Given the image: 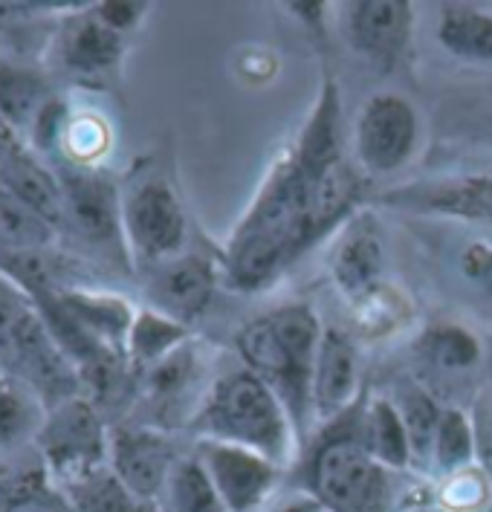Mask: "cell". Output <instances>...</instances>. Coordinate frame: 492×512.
<instances>
[{
  "label": "cell",
  "instance_id": "484cf974",
  "mask_svg": "<svg viewBox=\"0 0 492 512\" xmlns=\"http://www.w3.org/2000/svg\"><path fill=\"white\" fill-rule=\"evenodd\" d=\"M53 223L41 217L15 191L0 186V252L50 249L55 241Z\"/></svg>",
  "mask_w": 492,
  "mask_h": 512
},
{
  "label": "cell",
  "instance_id": "f35d334b",
  "mask_svg": "<svg viewBox=\"0 0 492 512\" xmlns=\"http://www.w3.org/2000/svg\"><path fill=\"white\" fill-rule=\"evenodd\" d=\"M278 512H322V504L316 498H299V501L284 504Z\"/></svg>",
  "mask_w": 492,
  "mask_h": 512
},
{
  "label": "cell",
  "instance_id": "4dcf8cb0",
  "mask_svg": "<svg viewBox=\"0 0 492 512\" xmlns=\"http://www.w3.org/2000/svg\"><path fill=\"white\" fill-rule=\"evenodd\" d=\"M0 272L15 281L29 298L50 296L64 290L58 284V270H55L50 249H27V252H0Z\"/></svg>",
  "mask_w": 492,
  "mask_h": 512
},
{
  "label": "cell",
  "instance_id": "b9f144b4",
  "mask_svg": "<svg viewBox=\"0 0 492 512\" xmlns=\"http://www.w3.org/2000/svg\"><path fill=\"white\" fill-rule=\"evenodd\" d=\"M0 368H3V365H0Z\"/></svg>",
  "mask_w": 492,
  "mask_h": 512
},
{
  "label": "cell",
  "instance_id": "5bb4252c",
  "mask_svg": "<svg viewBox=\"0 0 492 512\" xmlns=\"http://www.w3.org/2000/svg\"><path fill=\"white\" fill-rule=\"evenodd\" d=\"M385 200L411 212L492 223V168L403 186Z\"/></svg>",
  "mask_w": 492,
  "mask_h": 512
},
{
  "label": "cell",
  "instance_id": "7402d4cb",
  "mask_svg": "<svg viewBox=\"0 0 492 512\" xmlns=\"http://www.w3.org/2000/svg\"><path fill=\"white\" fill-rule=\"evenodd\" d=\"M356 440L383 463L385 469H406L411 463V446L403 417L397 411V403L391 400H374L368 411L362 414V426Z\"/></svg>",
  "mask_w": 492,
  "mask_h": 512
},
{
  "label": "cell",
  "instance_id": "60d3db41",
  "mask_svg": "<svg viewBox=\"0 0 492 512\" xmlns=\"http://www.w3.org/2000/svg\"><path fill=\"white\" fill-rule=\"evenodd\" d=\"M423 512H429V510H423Z\"/></svg>",
  "mask_w": 492,
  "mask_h": 512
},
{
  "label": "cell",
  "instance_id": "6da1fadb",
  "mask_svg": "<svg viewBox=\"0 0 492 512\" xmlns=\"http://www.w3.org/2000/svg\"><path fill=\"white\" fill-rule=\"evenodd\" d=\"M342 113L333 81L322 84L319 102L304 122L299 142L275 162L255 194L249 212L226 246V272L232 287L261 290L316 243L310 203L319 174L342 160Z\"/></svg>",
  "mask_w": 492,
  "mask_h": 512
},
{
  "label": "cell",
  "instance_id": "3957f363",
  "mask_svg": "<svg viewBox=\"0 0 492 512\" xmlns=\"http://www.w3.org/2000/svg\"><path fill=\"white\" fill-rule=\"evenodd\" d=\"M203 440L249 449L261 458L284 463L290 455L293 420L287 408L252 371H229L209 388L192 417Z\"/></svg>",
  "mask_w": 492,
  "mask_h": 512
},
{
  "label": "cell",
  "instance_id": "5b68a950",
  "mask_svg": "<svg viewBox=\"0 0 492 512\" xmlns=\"http://www.w3.org/2000/svg\"><path fill=\"white\" fill-rule=\"evenodd\" d=\"M122 226L128 255L148 270L177 258L189 223L174 189L160 177H139L122 194Z\"/></svg>",
  "mask_w": 492,
  "mask_h": 512
},
{
  "label": "cell",
  "instance_id": "ba28073f",
  "mask_svg": "<svg viewBox=\"0 0 492 512\" xmlns=\"http://www.w3.org/2000/svg\"><path fill=\"white\" fill-rule=\"evenodd\" d=\"M58 180L64 194V223L90 246L119 255L122 264L131 261L122 226V194L113 180L84 165L61 168Z\"/></svg>",
  "mask_w": 492,
  "mask_h": 512
},
{
  "label": "cell",
  "instance_id": "f1b7e54d",
  "mask_svg": "<svg viewBox=\"0 0 492 512\" xmlns=\"http://www.w3.org/2000/svg\"><path fill=\"white\" fill-rule=\"evenodd\" d=\"M165 495L171 512H229L197 458L177 460Z\"/></svg>",
  "mask_w": 492,
  "mask_h": 512
},
{
  "label": "cell",
  "instance_id": "8992f818",
  "mask_svg": "<svg viewBox=\"0 0 492 512\" xmlns=\"http://www.w3.org/2000/svg\"><path fill=\"white\" fill-rule=\"evenodd\" d=\"M38 446L58 484L67 486L108 466L110 432L99 408L87 397H76L47 411Z\"/></svg>",
  "mask_w": 492,
  "mask_h": 512
},
{
  "label": "cell",
  "instance_id": "d590c367",
  "mask_svg": "<svg viewBox=\"0 0 492 512\" xmlns=\"http://www.w3.org/2000/svg\"><path fill=\"white\" fill-rule=\"evenodd\" d=\"M461 272L472 290L492 304V243H469L461 255Z\"/></svg>",
  "mask_w": 492,
  "mask_h": 512
},
{
  "label": "cell",
  "instance_id": "d6a6232c",
  "mask_svg": "<svg viewBox=\"0 0 492 512\" xmlns=\"http://www.w3.org/2000/svg\"><path fill=\"white\" fill-rule=\"evenodd\" d=\"M110 134L105 128V122L99 116H70L61 134V145L70 165H84L90 168L93 162L99 160L108 151Z\"/></svg>",
  "mask_w": 492,
  "mask_h": 512
},
{
  "label": "cell",
  "instance_id": "ac0fdd59",
  "mask_svg": "<svg viewBox=\"0 0 492 512\" xmlns=\"http://www.w3.org/2000/svg\"><path fill=\"white\" fill-rule=\"evenodd\" d=\"M55 298L96 342H102L110 351L125 353L131 327H134V319H137L134 307L125 298L110 296V293L76 290V287L58 290Z\"/></svg>",
  "mask_w": 492,
  "mask_h": 512
},
{
  "label": "cell",
  "instance_id": "d4e9b609",
  "mask_svg": "<svg viewBox=\"0 0 492 512\" xmlns=\"http://www.w3.org/2000/svg\"><path fill=\"white\" fill-rule=\"evenodd\" d=\"M47 408L35 391L12 374H0V449H12L27 437H38Z\"/></svg>",
  "mask_w": 492,
  "mask_h": 512
},
{
  "label": "cell",
  "instance_id": "836d02e7",
  "mask_svg": "<svg viewBox=\"0 0 492 512\" xmlns=\"http://www.w3.org/2000/svg\"><path fill=\"white\" fill-rule=\"evenodd\" d=\"M406 313H409V307L400 298V290H391L388 284H385L380 293H374V296L365 298L362 304L354 307L356 324L365 333H388V330H394V327L403 324Z\"/></svg>",
  "mask_w": 492,
  "mask_h": 512
},
{
  "label": "cell",
  "instance_id": "ffe728a7",
  "mask_svg": "<svg viewBox=\"0 0 492 512\" xmlns=\"http://www.w3.org/2000/svg\"><path fill=\"white\" fill-rule=\"evenodd\" d=\"M197 374H200V365H197V351L192 342L180 345L177 351L168 353L163 362H157L154 368L142 374V394H145V403L154 408L157 420L174 417V411L186 405V394L192 391Z\"/></svg>",
  "mask_w": 492,
  "mask_h": 512
},
{
  "label": "cell",
  "instance_id": "cb8c5ba5",
  "mask_svg": "<svg viewBox=\"0 0 492 512\" xmlns=\"http://www.w3.org/2000/svg\"><path fill=\"white\" fill-rule=\"evenodd\" d=\"M189 342V327L174 319H168L163 313H157L154 307L139 310L131 336H128V348L125 356L131 362L134 371H148L157 362H163L168 353H174L180 345Z\"/></svg>",
  "mask_w": 492,
  "mask_h": 512
},
{
  "label": "cell",
  "instance_id": "44dd1931",
  "mask_svg": "<svg viewBox=\"0 0 492 512\" xmlns=\"http://www.w3.org/2000/svg\"><path fill=\"white\" fill-rule=\"evenodd\" d=\"M50 99V84L41 73L0 58V119L9 128H32Z\"/></svg>",
  "mask_w": 492,
  "mask_h": 512
},
{
  "label": "cell",
  "instance_id": "8fae6325",
  "mask_svg": "<svg viewBox=\"0 0 492 512\" xmlns=\"http://www.w3.org/2000/svg\"><path fill=\"white\" fill-rule=\"evenodd\" d=\"M330 278L348 304H362L365 298L385 287V246L377 217L356 212L342 223V232L330 249Z\"/></svg>",
  "mask_w": 492,
  "mask_h": 512
},
{
  "label": "cell",
  "instance_id": "2e32d148",
  "mask_svg": "<svg viewBox=\"0 0 492 512\" xmlns=\"http://www.w3.org/2000/svg\"><path fill=\"white\" fill-rule=\"evenodd\" d=\"M356 382H359V353L354 339L339 327H328L322 333L316 368H313V388H310L313 420L330 423L339 414H345L354 403Z\"/></svg>",
  "mask_w": 492,
  "mask_h": 512
},
{
  "label": "cell",
  "instance_id": "1f68e13d",
  "mask_svg": "<svg viewBox=\"0 0 492 512\" xmlns=\"http://www.w3.org/2000/svg\"><path fill=\"white\" fill-rule=\"evenodd\" d=\"M472 460V429L464 411L446 408L440 414L438 440H435V463L446 475H455Z\"/></svg>",
  "mask_w": 492,
  "mask_h": 512
},
{
  "label": "cell",
  "instance_id": "83f0119b",
  "mask_svg": "<svg viewBox=\"0 0 492 512\" xmlns=\"http://www.w3.org/2000/svg\"><path fill=\"white\" fill-rule=\"evenodd\" d=\"M417 351L440 371H469L481 359L478 339L461 324H432L417 342Z\"/></svg>",
  "mask_w": 492,
  "mask_h": 512
},
{
  "label": "cell",
  "instance_id": "4316f807",
  "mask_svg": "<svg viewBox=\"0 0 492 512\" xmlns=\"http://www.w3.org/2000/svg\"><path fill=\"white\" fill-rule=\"evenodd\" d=\"M64 492H67L73 512H145L148 507L139 498H134L128 492V486L113 475L110 463L73 484H67Z\"/></svg>",
  "mask_w": 492,
  "mask_h": 512
},
{
  "label": "cell",
  "instance_id": "e0dca14e",
  "mask_svg": "<svg viewBox=\"0 0 492 512\" xmlns=\"http://www.w3.org/2000/svg\"><path fill=\"white\" fill-rule=\"evenodd\" d=\"M414 9L397 0H362L351 3L348 35L362 55L374 61H397L411 38Z\"/></svg>",
  "mask_w": 492,
  "mask_h": 512
},
{
  "label": "cell",
  "instance_id": "277c9868",
  "mask_svg": "<svg viewBox=\"0 0 492 512\" xmlns=\"http://www.w3.org/2000/svg\"><path fill=\"white\" fill-rule=\"evenodd\" d=\"M310 486L322 510L380 512L388 498V469L356 437H336L316 452Z\"/></svg>",
  "mask_w": 492,
  "mask_h": 512
},
{
  "label": "cell",
  "instance_id": "9c48e42d",
  "mask_svg": "<svg viewBox=\"0 0 492 512\" xmlns=\"http://www.w3.org/2000/svg\"><path fill=\"white\" fill-rule=\"evenodd\" d=\"M420 136V119L400 93H377L356 119V157L374 177L394 174L411 160Z\"/></svg>",
  "mask_w": 492,
  "mask_h": 512
},
{
  "label": "cell",
  "instance_id": "e575fe53",
  "mask_svg": "<svg viewBox=\"0 0 492 512\" xmlns=\"http://www.w3.org/2000/svg\"><path fill=\"white\" fill-rule=\"evenodd\" d=\"M32 310H35V301L0 272V365L6 362V353L12 348L15 330L24 324Z\"/></svg>",
  "mask_w": 492,
  "mask_h": 512
},
{
  "label": "cell",
  "instance_id": "7a4b0ae2",
  "mask_svg": "<svg viewBox=\"0 0 492 512\" xmlns=\"http://www.w3.org/2000/svg\"><path fill=\"white\" fill-rule=\"evenodd\" d=\"M325 327L310 304H284L249 322L238 336L246 371L270 385L301 434L313 420V368Z\"/></svg>",
  "mask_w": 492,
  "mask_h": 512
},
{
  "label": "cell",
  "instance_id": "9a60e30c",
  "mask_svg": "<svg viewBox=\"0 0 492 512\" xmlns=\"http://www.w3.org/2000/svg\"><path fill=\"white\" fill-rule=\"evenodd\" d=\"M218 272L212 261L197 255H177L151 270L148 278V298L157 313L180 324H189L206 313L215 296Z\"/></svg>",
  "mask_w": 492,
  "mask_h": 512
},
{
  "label": "cell",
  "instance_id": "d6986e66",
  "mask_svg": "<svg viewBox=\"0 0 492 512\" xmlns=\"http://www.w3.org/2000/svg\"><path fill=\"white\" fill-rule=\"evenodd\" d=\"M0 186L15 191L41 217H47L55 229L64 226V194L61 180L44 162L38 160L27 145L0 162Z\"/></svg>",
  "mask_w": 492,
  "mask_h": 512
},
{
  "label": "cell",
  "instance_id": "30bf717a",
  "mask_svg": "<svg viewBox=\"0 0 492 512\" xmlns=\"http://www.w3.org/2000/svg\"><path fill=\"white\" fill-rule=\"evenodd\" d=\"M108 463L113 475L128 486L142 504L163 495L177 466L174 446L154 426H116L110 429Z\"/></svg>",
  "mask_w": 492,
  "mask_h": 512
},
{
  "label": "cell",
  "instance_id": "52a82bcc",
  "mask_svg": "<svg viewBox=\"0 0 492 512\" xmlns=\"http://www.w3.org/2000/svg\"><path fill=\"white\" fill-rule=\"evenodd\" d=\"M3 368L29 385L47 411L67 400L84 397V382L76 362L55 342L38 310H32L15 330Z\"/></svg>",
  "mask_w": 492,
  "mask_h": 512
},
{
  "label": "cell",
  "instance_id": "603a6c76",
  "mask_svg": "<svg viewBox=\"0 0 492 512\" xmlns=\"http://www.w3.org/2000/svg\"><path fill=\"white\" fill-rule=\"evenodd\" d=\"M438 41L455 58L492 64V15L469 6H443Z\"/></svg>",
  "mask_w": 492,
  "mask_h": 512
},
{
  "label": "cell",
  "instance_id": "4fadbf2b",
  "mask_svg": "<svg viewBox=\"0 0 492 512\" xmlns=\"http://www.w3.org/2000/svg\"><path fill=\"white\" fill-rule=\"evenodd\" d=\"M122 50V32L108 27L96 9L67 15L55 35V61L73 79H108L119 70Z\"/></svg>",
  "mask_w": 492,
  "mask_h": 512
},
{
  "label": "cell",
  "instance_id": "8d00e7d4",
  "mask_svg": "<svg viewBox=\"0 0 492 512\" xmlns=\"http://www.w3.org/2000/svg\"><path fill=\"white\" fill-rule=\"evenodd\" d=\"M446 504L464 510V507H472L484 498V484L481 478L472 472V469H461L455 475H449V484H446Z\"/></svg>",
  "mask_w": 492,
  "mask_h": 512
},
{
  "label": "cell",
  "instance_id": "7c38bea8",
  "mask_svg": "<svg viewBox=\"0 0 492 512\" xmlns=\"http://www.w3.org/2000/svg\"><path fill=\"white\" fill-rule=\"evenodd\" d=\"M194 458L206 469L229 512L258 510L278 478V463L218 440H200Z\"/></svg>",
  "mask_w": 492,
  "mask_h": 512
},
{
  "label": "cell",
  "instance_id": "f546056e",
  "mask_svg": "<svg viewBox=\"0 0 492 512\" xmlns=\"http://www.w3.org/2000/svg\"><path fill=\"white\" fill-rule=\"evenodd\" d=\"M397 411H400L406 434H409L411 463L435 460V440H438L440 414H443L435 400L423 388H406L397 400Z\"/></svg>",
  "mask_w": 492,
  "mask_h": 512
},
{
  "label": "cell",
  "instance_id": "74e56055",
  "mask_svg": "<svg viewBox=\"0 0 492 512\" xmlns=\"http://www.w3.org/2000/svg\"><path fill=\"white\" fill-rule=\"evenodd\" d=\"M99 12V18L113 27L116 32H128V29L137 27V21L145 15V3H99L93 6Z\"/></svg>",
  "mask_w": 492,
  "mask_h": 512
},
{
  "label": "cell",
  "instance_id": "ab89813d",
  "mask_svg": "<svg viewBox=\"0 0 492 512\" xmlns=\"http://www.w3.org/2000/svg\"><path fill=\"white\" fill-rule=\"evenodd\" d=\"M44 512H61V510H44Z\"/></svg>",
  "mask_w": 492,
  "mask_h": 512
}]
</instances>
